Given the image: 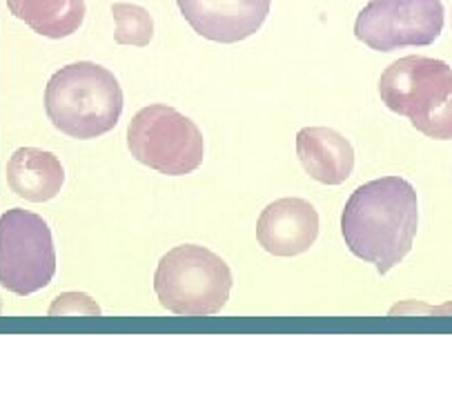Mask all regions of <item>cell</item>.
<instances>
[{"label":"cell","mask_w":452,"mask_h":401,"mask_svg":"<svg viewBox=\"0 0 452 401\" xmlns=\"http://www.w3.org/2000/svg\"><path fill=\"white\" fill-rule=\"evenodd\" d=\"M272 0H176L178 11L199 36L214 43H239L261 29Z\"/></svg>","instance_id":"cell-8"},{"label":"cell","mask_w":452,"mask_h":401,"mask_svg":"<svg viewBox=\"0 0 452 401\" xmlns=\"http://www.w3.org/2000/svg\"><path fill=\"white\" fill-rule=\"evenodd\" d=\"M11 192L31 203L52 201L65 183V169L58 156L38 148H20L7 163Z\"/></svg>","instance_id":"cell-11"},{"label":"cell","mask_w":452,"mask_h":401,"mask_svg":"<svg viewBox=\"0 0 452 401\" xmlns=\"http://www.w3.org/2000/svg\"><path fill=\"white\" fill-rule=\"evenodd\" d=\"M129 154L167 176H183L203 163V134L178 109L154 103L139 109L127 127Z\"/></svg>","instance_id":"cell-5"},{"label":"cell","mask_w":452,"mask_h":401,"mask_svg":"<svg viewBox=\"0 0 452 401\" xmlns=\"http://www.w3.org/2000/svg\"><path fill=\"white\" fill-rule=\"evenodd\" d=\"M297 156L310 178L341 185L354 169L352 143L332 127H303L297 134Z\"/></svg>","instance_id":"cell-10"},{"label":"cell","mask_w":452,"mask_h":401,"mask_svg":"<svg viewBox=\"0 0 452 401\" xmlns=\"http://www.w3.org/2000/svg\"><path fill=\"white\" fill-rule=\"evenodd\" d=\"M154 293L161 306L178 317H210L229 299L232 270L212 250L185 243L158 261Z\"/></svg>","instance_id":"cell-4"},{"label":"cell","mask_w":452,"mask_h":401,"mask_svg":"<svg viewBox=\"0 0 452 401\" xmlns=\"http://www.w3.org/2000/svg\"><path fill=\"white\" fill-rule=\"evenodd\" d=\"M56 274L54 237L45 218L27 210L0 216V286L18 297L38 293Z\"/></svg>","instance_id":"cell-6"},{"label":"cell","mask_w":452,"mask_h":401,"mask_svg":"<svg viewBox=\"0 0 452 401\" xmlns=\"http://www.w3.org/2000/svg\"><path fill=\"white\" fill-rule=\"evenodd\" d=\"M428 312V314H452V303L448 306H439V308H428V306H421V303H399L395 310H390V317L393 314H399V312Z\"/></svg>","instance_id":"cell-15"},{"label":"cell","mask_w":452,"mask_h":401,"mask_svg":"<svg viewBox=\"0 0 452 401\" xmlns=\"http://www.w3.org/2000/svg\"><path fill=\"white\" fill-rule=\"evenodd\" d=\"M442 31V0H370L354 22V36L383 54L432 45Z\"/></svg>","instance_id":"cell-7"},{"label":"cell","mask_w":452,"mask_h":401,"mask_svg":"<svg viewBox=\"0 0 452 401\" xmlns=\"http://www.w3.org/2000/svg\"><path fill=\"white\" fill-rule=\"evenodd\" d=\"M417 223L414 188L401 176H383L352 192L341 214V234L354 257L388 274L412 250Z\"/></svg>","instance_id":"cell-1"},{"label":"cell","mask_w":452,"mask_h":401,"mask_svg":"<svg viewBox=\"0 0 452 401\" xmlns=\"http://www.w3.org/2000/svg\"><path fill=\"white\" fill-rule=\"evenodd\" d=\"M319 225V212L312 203L297 197L278 199L256 221V241L274 257H297L314 246Z\"/></svg>","instance_id":"cell-9"},{"label":"cell","mask_w":452,"mask_h":401,"mask_svg":"<svg viewBox=\"0 0 452 401\" xmlns=\"http://www.w3.org/2000/svg\"><path fill=\"white\" fill-rule=\"evenodd\" d=\"M9 11L45 38L71 36L85 20V0H7Z\"/></svg>","instance_id":"cell-12"},{"label":"cell","mask_w":452,"mask_h":401,"mask_svg":"<svg viewBox=\"0 0 452 401\" xmlns=\"http://www.w3.org/2000/svg\"><path fill=\"white\" fill-rule=\"evenodd\" d=\"M101 317V308L90 295L85 293H63L52 306L50 317Z\"/></svg>","instance_id":"cell-14"},{"label":"cell","mask_w":452,"mask_h":401,"mask_svg":"<svg viewBox=\"0 0 452 401\" xmlns=\"http://www.w3.org/2000/svg\"><path fill=\"white\" fill-rule=\"evenodd\" d=\"M383 105L410 118L428 139H452V69L444 60L406 56L388 65L379 80Z\"/></svg>","instance_id":"cell-3"},{"label":"cell","mask_w":452,"mask_h":401,"mask_svg":"<svg viewBox=\"0 0 452 401\" xmlns=\"http://www.w3.org/2000/svg\"><path fill=\"white\" fill-rule=\"evenodd\" d=\"M45 112L71 139L90 141L112 132L123 112V90L109 69L80 60L60 67L45 87Z\"/></svg>","instance_id":"cell-2"},{"label":"cell","mask_w":452,"mask_h":401,"mask_svg":"<svg viewBox=\"0 0 452 401\" xmlns=\"http://www.w3.org/2000/svg\"><path fill=\"white\" fill-rule=\"evenodd\" d=\"M112 14L116 20L114 41L118 45H132V47L150 45L154 36V20L148 9L132 3H114Z\"/></svg>","instance_id":"cell-13"}]
</instances>
